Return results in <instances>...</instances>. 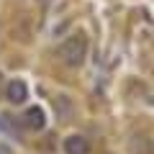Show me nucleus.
Instances as JSON below:
<instances>
[{
  "mask_svg": "<svg viewBox=\"0 0 154 154\" xmlns=\"http://www.w3.org/2000/svg\"><path fill=\"white\" fill-rule=\"evenodd\" d=\"M57 57L64 62L67 67H80L88 57V38L82 33H77V36H69L67 41H62L57 46Z\"/></svg>",
  "mask_w": 154,
  "mask_h": 154,
  "instance_id": "f257e3e1",
  "label": "nucleus"
},
{
  "mask_svg": "<svg viewBox=\"0 0 154 154\" xmlns=\"http://www.w3.org/2000/svg\"><path fill=\"white\" fill-rule=\"evenodd\" d=\"M5 98H8V103L21 105L23 100L28 98V88H26V82H23V80H11V82L5 85Z\"/></svg>",
  "mask_w": 154,
  "mask_h": 154,
  "instance_id": "f03ea898",
  "label": "nucleus"
},
{
  "mask_svg": "<svg viewBox=\"0 0 154 154\" xmlns=\"http://www.w3.org/2000/svg\"><path fill=\"white\" fill-rule=\"evenodd\" d=\"M44 123H46V118H44V110L38 108V105H31V108L23 113V126L31 128V131H41Z\"/></svg>",
  "mask_w": 154,
  "mask_h": 154,
  "instance_id": "7ed1b4c3",
  "label": "nucleus"
},
{
  "mask_svg": "<svg viewBox=\"0 0 154 154\" xmlns=\"http://www.w3.org/2000/svg\"><path fill=\"white\" fill-rule=\"evenodd\" d=\"M64 152L67 154H90V141L85 136H80V134L67 136L64 139Z\"/></svg>",
  "mask_w": 154,
  "mask_h": 154,
  "instance_id": "20e7f679",
  "label": "nucleus"
},
{
  "mask_svg": "<svg viewBox=\"0 0 154 154\" xmlns=\"http://www.w3.org/2000/svg\"><path fill=\"white\" fill-rule=\"evenodd\" d=\"M54 110H57V118H62V121H69L72 113H75V105H72V100L67 98V95H57V100H54Z\"/></svg>",
  "mask_w": 154,
  "mask_h": 154,
  "instance_id": "39448f33",
  "label": "nucleus"
},
{
  "mask_svg": "<svg viewBox=\"0 0 154 154\" xmlns=\"http://www.w3.org/2000/svg\"><path fill=\"white\" fill-rule=\"evenodd\" d=\"M0 154H13V152H11V149L5 146V144H0Z\"/></svg>",
  "mask_w": 154,
  "mask_h": 154,
  "instance_id": "423d86ee",
  "label": "nucleus"
},
{
  "mask_svg": "<svg viewBox=\"0 0 154 154\" xmlns=\"http://www.w3.org/2000/svg\"><path fill=\"white\" fill-rule=\"evenodd\" d=\"M38 3H41V5H49V3H51V0H38Z\"/></svg>",
  "mask_w": 154,
  "mask_h": 154,
  "instance_id": "0eeeda50",
  "label": "nucleus"
}]
</instances>
